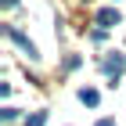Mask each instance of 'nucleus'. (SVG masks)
I'll return each mask as SVG.
<instances>
[{
	"label": "nucleus",
	"instance_id": "obj_1",
	"mask_svg": "<svg viewBox=\"0 0 126 126\" xmlns=\"http://www.w3.org/2000/svg\"><path fill=\"white\" fill-rule=\"evenodd\" d=\"M123 68H126V54H112V58H105V72L112 76V83L123 76Z\"/></svg>",
	"mask_w": 126,
	"mask_h": 126
},
{
	"label": "nucleus",
	"instance_id": "obj_2",
	"mask_svg": "<svg viewBox=\"0 0 126 126\" xmlns=\"http://www.w3.org/2000/svg\"><path fill=\"white\" fill-rule=\"evenodd\" d=\"M4 32H7V36H11V40H15V43H18V47H22V50H25V54H29V58H40V54H36V47H32L29 40L22 36V29H15V25H7V29H4Z\"/></svg>",
	"mask_w": 126,
	"mask_h": 126
},
{
	"label": "nucleus",
	"instance_id": "obj_3",
	"mask_svg": "<svg viewBox=\"0 0 126 126\" xmlns=\"http://www.w3.org/2000/svg\"><path fill=\"white\" fill-rule=\"evenodd\" d=\"M97 25H101V29L119 25V11H115V7H101V11H97Z\"/></svg>",
	"mask_w": 126,
	"mask_h": 126
},
{
	"label": "nucleus",
	"instance_id": "obj_4",
	"mask_svg": "<svg viewBox=\"0 0 126 126\" xmlns=\"http://www.w3.org/2000/svg\"><path fill=\"white\" fill-rule=\"evenodd\" d=\"M79 101H83V105H90V108H97V101H101V94H97L94 87H83V90H79Z\"/></svg>",
	"mask_w": 126,
	"mask_h": 126
},
{
	"label": "nucleus",
	"instance_id": "obj_5",
	"mask_svg": "<svg viewBox=\"0 0 126 126\" xmlns=\"http://www.w3.org/2000/svg\"><path fill=\"white\" fill-rule=\"evenodd\" d=\"M25 126H47V112H32V115H25Z\"/></svg>",
	"mask_w": 126,
	"mask_h": 126
},
{
	"label": "nucleus",
	"instance_id": "obj_6",
	"mask_svg": "<svg viewBox=\"0 0 126 126\" xmlns=\"http://www.w3.org/2000/svg\"><path fill=\"white\" fill-rule=\"evenodd\" d=\"M0 119H4V123H15V119H18V108H4Z\"/></svg>",
	"mask_w": 126,
	"mask_h": 126
},
{
	"label": "nucleus",
	"instance_id": "obj_7",
	"mask_svg": "<svg viewBox=\"0 0 126 126\" xmlns=\"http://www.w3.org/2000/svg\"><path fill=\"white\" fill-rule=\"evenodd\" d=\"M97 126H115V119H97Z\"/></svg>",
	"mask_w": 126,
	"mask_h": 126
},
{
	"label": "nucleus",
	"instance_id": "obj_8",
	"mask_svg": "<svg viewBox=\"0 0 126 126\" xmlns=\"http://www.w3.org/2000/svg\"><path fill=\"white\" fill-rule=\"evenodd\" d=\"M0 4H4V7H15V0H0Z\"/></svg>",
	"mask_w": 126,
	"mask_h": 126
}]
</instances>
